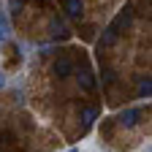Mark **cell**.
I'll list each match as a JSON object with an SVG mask.
<instances>
[{"instance_id":"obj_1","label":"cell","mask_w":152,"mask_h":152,"mask_svg":"<svg viewBox=\"0 0 152 152\" xmlns=\"http://www.w3.org/2000/svg\"><path fill=\"white\" fill-rule=\"evenodd\" d=\"M141 117H144V111L139 109V106H133V109H125L120 117H117V122L122 125V128H136L139 122H141Z\"/></svg>"},{"instance_id":"obj_2","label":"cell","mask_w":152,"mask_h":152,"mask_svg":"<svg viewBox=\"0 0 152 152\" xmlns=\"http://www.w3.org/2000/svg\"><path fill=\"white\" fill-rule=\"evenodd\" d=\"M120 22H117V19H114V22L106 27V33H103V38H101V49H106V46H111L114 41H117V38H120Z\"/></svg>"},{"instance_id":"obj_3","label":"cell","mask_w":152,"mask_h":152,"mask_svg":"<svg viewBox=\"0 0 152 152\" xmlns=\"http://www.w3.org/2000/svg\"><path fill=\"white\" fill-rule=\"evenodd\" d=\"M71 71H73V65H71L68 57H60V60L54 63V76H57V79H68Z\"/></svg>"},{"instance_id":"obj_4","label":"cell","mask_w":152,"mask_h":152,"mask_svg":"<svg viewBox=\"0 0 152 152\" xmlns=\"http://www.w3.org/2000/svg\"><path fill=\"white\" fill-rule=\"evenodd\" d=\"M79 87L84 90V92H92L95 90V76H92V71H79Z\"/></svg>"},{"instance_id":"obj_5","label":"cell","mask_w":152,"mask_h":152,"mask_svg":"<svg viewBox=\"0 0 152 152\" xmlns=\"http://www.w3.org/2000/svg\"><path fill=\"white\" fill-rule=\"evenodd\" d=\"M65 14H68L71 19H82V14H84L82 0H65Z\"/></svg>"},{"instance_id":"obj_6","label":"cell","mask_w":152,"mask_h":152,"mask_svg":"<svg viewBox=\"0 0 152 152\" xmlns=\"http://www.w3.org/2000/svg\"><path fill=\"white\" fill-rule=\"evenodd\" d=\"M95 120H98V109H95V106H84L82 109V130H87Z\"/></svg>"},{"instance_id":"obj_7","label":"cell","mask_w":152,"mask_h":152,"mask_svg":"<svg viewBox=\"0 0 152 152\" xmlns=\"http://www.w3.org/2000/svg\"><path fill=\"white\" fill-rule=\"evenodd\" d=\"M49 30H52V35L54 38H68V27H65V22L63 19H52V25H49Z\"/></svg>"},{"instance_id":"obj_8","label":"cell","mask_w":152,"mask_h":152,"mask_svg":"<svg viewBox=\"0 0 152 152\" xmlns=\"http://www.w3.org/2000/svg\"><path fill=\"white\" fill-rule=\"evenodd\" d=\"M0 30H3V35H6V38H11V22H8L6 11H0Z\"/></svg>"},{"instance_id":"obj_9","label":"cell","mask_w":152,"mask_h":152,"mask_svg":"<svg viewBox=\"0 0 152 152\" xmlns=\"http://www.w3.org/2000/svg\"><path fill=\"white\" fill-rule=\"evenodd\" d=\"M149 95H152V82L144 79V82L139 84V98H149Z\"/></svg>"},{"instance_id":"obj_10","label":"cell","mask_w":152,"mask_h":152,"mask_svg":"<svg viewBox=\"0 0 152 152\" xmlns=\"http://www.w3.org/2000/svg\"><path fill=\"white\" fill-rule=\"evenodd\" d=\"M114 82H117V73H114L111 68H103V84H106V87H111Z\"/></svg>"},{"instance_id":"obj_11","label":"cell","mask_w":152,"mask_h":152,"mask_svg":"<svg viewBox=\"0 0 152 152\" xmlns=\"http://www.w3.org/2000/svg\"><path fill=\"white\" fill-rule=\"evenodd\" d=\"M6 87V76H3V71H0V90Z\"/></svg>"},{"instance_id":"obj_12","label":"cell","mask_w":152,"mask_h":152,"mask_svg":"<svg viewBox=\"0 0 152 152\" xmlns=\"http://www.w3.org/2000/svg\"><path fill=\"white\" fill-rule=\"evenodd\" d=\"M6 41H8V38H6V35H3V30H0V46H3V44H6Z\"/></svg>"},{"instance_id":"obj_13","label":"cell","mask_w":152,"mask_h":152,"mask_svg":"<svg viewBox=\"0 0 152 152\" xmlns=\"http://www.w3.org/2000/svg\"><path fill=\"white\" fill-rule=\"evenodd\" d=\"M68 152H76V149H68Z\"/></svg>"}]
</instances>
